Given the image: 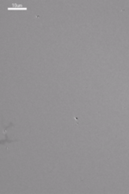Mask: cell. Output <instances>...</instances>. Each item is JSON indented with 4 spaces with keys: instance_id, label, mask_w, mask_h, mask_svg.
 <instances>
[{
    "instance_id": "1",
    "label": "cell",
    "mask_w": 129,
    "mask_h": 194,
    "mask_svg": "<svg viewBox=\"0 0 129 194\" xmlns=\"http://www.w3.org/2000/svg\"><path fill=\"white\" fill-rule=\"evenodd\" d=\"M8 10H27L28 8L23 6L22 4H18V3H12L10 6H9L7 8Z\"/></svg>"
}]
</instances>
